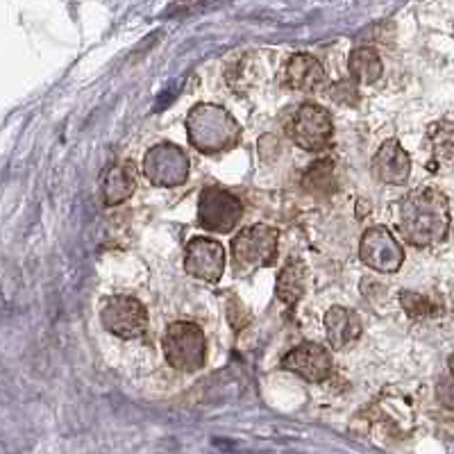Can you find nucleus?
Masks as SVG:
<instances>
[{
  "label": "nucleus",
  "instance_id": "f257e3e1",
  "mask_svg": "<svg viewBox=\"0 0 454 454\" xmlns=\"http://www.w3.org/2000/svg\"><path fill=\"white\" fill-rule=\"evenodd\" d=\"M393 223L397 234L411 246L427 248L443 243L452 225L448 196L436 186L413 189L393 205Z\"/></svg>",
  "mask_w": 454,
  "mask_h": 454
},
{
  "label": "nucleus",
  "instance_id": "f03ea898",
  "mask_svg": "<svg viewBox=\"0 0 454 454\" xmlns=\"http://www.w3.org/2000/svg\"><path fill=\"white\" fill-rule=\"evenodd\" d=\"M189 144L205 155H221L241 141V125L225 107L200 103L186 116Z\"/></svg>",
  "mask_w": 454,
  "mask_h": 454
},
{
  "label": "nucleus",
  "instance_id": "7ed1b4c3",
  "mask_svg": "<svg viewBox=\"0 0 454 454\" xmlns=\"http://www.w3.org/2000/svg\"><path fill=\"white\" fill-rule=\"evenodd\" d=\"M279 232L278 227L257 223V225L243 227L241 232L232 239L234 269L257 270L269 269L278 259Z\"/></svg>",
  "mask_w": 454,
  "mask_h": 454
},
{
  "label": "nucleus",
  "instance_id": "20e7f679",
  "mask_svg": "<svg viewBox=\"0 0 454 454\" xmlns=\"http://www.w3.org/2000/svg\"><path fill=\"white\" fill-rule=\"evenodd\" d=\"M161 348H164L168 366L176 368V371L193 372L205 364V334L196 323H189V320H177V323L168 325Z\"/></svg>",
  "mask_w": 454,
  "mask_h": 454
},
{
  "label": "nucleus",
  "instance_id": "39448f33",
  "mask_svg": "<svg viewBox=\"0 0 454 454\" xmlns=\"http://www.w3.org/2000/svg\"><path fill=\"white\" fill-rule=\"evenodd\" d=\"M243 205L232 192L223 186H205L198 200V223L200 227L216 234L232 232L241 223Z\"/></svg>",
  "mask_w": 454,
  "mask_h": 454
},
{
  "label": "nucleus",
  "instance_id": "423d86ee",
  "mask_svg": "<svg viewBox=\"0 0 454 454\" xmlns=\"http://www.w3.org/2000/svg\"><path fill=\"white\" fill-rule=\"evenodd\" d=\"M144 176L153 186L160 189H176L189 177V157L176 144H160L150 148L144 157Z\"/></svg>",
  "mask_w": 454,
  "mask_h": 454
},
{
  "label": "nucleus",
  "instance_id": "0eeeda50",
  "mask_svg": "<svg viewBox=\"0 0 454 454\" xmlns=\"http://www.w3.org/2000/svg\"><path fill=\"white\" fill-rule=\"evenodd\" d=\"M100 323L109 334L119 339H141L148 330V311L132 295H112L100 309Z\"/></svg>",
  "mask_w": 454,
  "mask_h": 454
},
{
  "label": "nucleus",
  "instance_id": "6e6552de",
  "mask_svg": "<svg viewBox=\"0 0 454 454\" xmlns=\"http://www.w3.org/2000/svg\"><path fill=\"white\" fill-rule=\"evenodd\" d=\"M289 137L298 148L309 150V153L325 150L334 137L332 116L320 105L305 103L291 116Z\"/></svg>",
  "mask_w": 454,
  "mask_h": 454
},
{
  "label": "nucleus",
  "instance_id": "1a4fd4ad",
  "mask_svg": "<svg viewBox=\"0 0 454 454\" xmlns=\"http://www.w3.org/2000/svg\"><path fill=\"white\" fill-rule=\"evenodd\" d=\"M359 257L377 273H395L404 262V250L387 227H368L359 246Z\"/></svg>",
  "mask_w": 454,
  "mask_h": 454
},
{
  "label": "nucleus",
  "instance_id": "9d476101",
  "mask_svg": "<svg viewBox=\"0 0 454 454\" xmlns=\"http://www.w3.org/2000/svg\"><path fill=\"white\" fill-rule=\"evenodd\" d=\"M184 270L200 282H218L225 270V248L214 239H192L184 248Z\"/></svg>",
  "mask_w": 454,
  "mask_h": 454
},
{
  "label": "nucleus",
  "instance_id": "9b49d317",
  "mask_svg": "<svg viewBox=\"0 0 454 454\" xmlns=\"http://www.w3.org/2000/svg\"><path fill=\"white\" fill-rule=\"evenodd\" d=\"M282 368L289 372H295L302 380L311 384L325 382L327 377L334 371V362L327 348L318 346V343H300L291 352L282 356Z\"/></svg>",
  "mask_w": 454,
  "mask_h": 454
},
{
  "label": "nucleus",
  "instance_id": "f8f14e48",
  "mask_svg": "<svg viewBox=\"0 0 454 454\" xmlns=\"http://www.w3.org/2000/svg\"><path fill=\"white\" fill-rule=\"evenodd\" d=\"M371 168L377 182L403 186L409 180V176H411V160H409L407 150L403 148L400 141L388 139L377 148L375 157L371 161Z\"/></svg>",
  "mask_w": 454,
  "mask_h": 454
},
{
  "label": "nucleus",
  "instance_id": "ddd939ff",
  "mask_svg": "<svg viewBox=\"0 0 454 454\" xmlns=\"http://www.w3.org/2000/svg\"><path fill=\"white\" fill-rule=\"evenodd\" d=\"M279 78H282L284 87L291 89V91L309 93L323 87V82H325V68H323V64L314 55L298 52V55L286 59Z\"/></svg>",
  "mask_w": 454,
  "mask_h": 454
},
{
  "label": "nucleus",
  "instance_id": "4468645a",
  "mask_svg": "<svg viewBox=\"0 0 454 454\" xmlns=\"http://www.w3.org/2000/svg\"><path fill=\"white\" fill-rule=\"evenodd\" d=\"M364 325L359 314L346 307H332L325 316V334L334 350H348L362 336Z\"/></svg>",
  "mask_w": 454,
  "mask_h": 454
},
{
  "label": "nucleus",
  "instance_id": "2eb2a0df",
  "mask_svg": "<svg viewBox=\"0 0 454 454\" xmlns=\"http://www.w3.org/2000/svg\"><path fill=\"white\" fill-rule=\"evenodd\" d=\"M137 189V176L132 161L114 164L103 177V200L105 205L114 207L128 200Z\"/></svg>",
  "mask_w": 454,
  "mask_h": 454
},
{
  "label": "nucleus",
  "instance_id": "dca6fc26",
  "mask_svg": "<svg viewBox=\"0 0 454 454\" xmlns=\"http://www.w3.org/2000/svg\"><path fill=\"white\" fill-rule=\"evenodd\" d=\"M307 289V266L300 259H294L279 270L278 282H275V295L279 302L286 307L298 305L300 298L305 295Z\"/></svg>",
  "mask_w": 454,
  "mask_h": 454
},
{
  "label": "nucleus",
  "instance_id": "f3484780",
  "mask_svg": "<svg viewBox=\"0 0 454 454\" xmlns=\"http://www.w3.org/2000/svg\"><path fill=\"white\" fill-rule=\"evenodd\" d=\"M348 71L356 84H375L384 73L382 57L371 46L355 48L348 57Z\"/></svg>",
  "mask_w": 454,
  "mask_h": 454
},
{
  "label": "nucleus",
  "instance_id": "a211bd4d",
  "mask_svg": "<svg viewBox=\"0 0 454 454\" xmlns=\"http://www.w3.org/2000/svg\"><path fill=\"white\" fill-rule=\"evenodd\" d=\"M429 150L439 166H454V119H441L427 129Z\"/></svg>",
  "mask_w": 454,
  "mask_h": 454
},
{
  "label": "nucleus",
  "instance_id": "6ab92c4d",
  "mask_svg": "<svg viewBox=\"0 0 454 454\" xmlns=\"http://www.w3.org/2000/svg\"><path fill=\"white\" fill-rule=\"evenodd\" d=\"M302 186L314 196H330L336 192V170L332 161H316L302 177Z\"/></svg>",
  "mask_w": 454,
  "mask_h": 454
},
{
  "label": "nucleus",
  "instance_id": "aec40b11",
  "mask_svg": "<svg viewBox=\"0 0 454 454\" xmlns=\"http://www.w3.org/2000/svg\"><path fill=\"white\" fill-rule=\"evenodd\" d=\"M400 305L407 311L409 318H427L439 311L436 300L423 294H413V291H403L400 294Z\"/></svg>",
  "mask_w": 454,
  "mask_h": 454
},
{
  "label": "nucleus",
  "instance_id": "412c9836",
  "mask_svg": "<svg viewBox=\"0 0 454 454\" xmlns=\"http://www.w3.org/2000/svg\"><path fill=\"white\" fill-rule=\"evenodd\" d=\"M330 96L339 105H356L359 103V91H356L355 80H339L332 84Z\"/></svg>",
  "mask_w": 454,
  "mask_h": 454
},
{
  "label": "nucleus",
  "instance_id": "4be33fe9",
  "mask_svg": "<svg viewBox=\"0 0 454 454\" xmlns=\"http://www.w3.org/2000/svg\"><path fill=\"white\" fill-rule=\"evenodd\" d=\"M436 400H439L441 407L454 411V372H448L439 380L436 384Z\"/></svg>",
  "mask_w": 454,
  "mask_h": 454
},
{
  "label": "nucleus",
  "instance_id": "5701e85b",
  "mask_svg": "<svg viewBox=\"0 0 454 454\" xmlns=\"http://www.w3.org/2000/svg\"><path fill=\"white\" fill-rule=\"evenodd\" d=\"M227 316H230V323H232L234 330H241V327L250 320L248 311L243 309L241 300H237V298L230 300V305H227Z\"/></svg>",
  "mask_w": 454,
  "mask_h": 454
},
{
  "label": "nucleus",
  "instance_id": "b1692460",
  "mask_svg": "<svg viewBox=\"0 0 454 454\" xmlns=\"http://www.w3.org/2000/svg\"><path fill=\"white\" fill-rule=\"evenodd\" d=\"M448 372H454V355L450 356V362H448Z\"/></svg>",
  "mask_w": 454,
  "mask_h": 454
}]
</instances>
